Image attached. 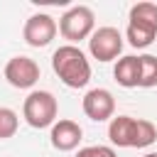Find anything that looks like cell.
<instances>
[{"label": "cell", "instance_id": "obj_1", "mask_svg": "<svg viewBox=\"0 0 157 157\" xmlns=\"http://www.w3.org/2000/svg\"><path fill=\"white\" fill-rule=\"evenodd\" d=\"M52 69L69 88H83L91 81V64L76 44H64L52 54Z\"/></svg>", "mask_w": 157, "mask_h": 157}, {"label": "cell", "instance_id": "obj_2", "mask_svg": "<svg viewBox=\"0 0 157 157\" xmlns=\"http://www.w3.org/2000/svg\"><path fill=\"white\" fill-rule=\"evenodd\" d=\"M108 140L115 147H150L157 140V128L142 118L115 115L108 123Z\"/></svg>", "mask_w": 157, "mask_h": 157}, {"label": "cell", "instance_id": "obj_3", "mask_svg": "<svg viewBox=\"0 0 157 157\" xmlns=\"http://www.w3.org/2000/svg\"><path fill=\"white\" fill-rule=\"evenodd\" d=\"M125 37L135 49H145L157 39V5L155 2H137L130 7Z\"/></svg>", "mask_w": 157, "mask_h": 157}, {"label": "cell", "instance_id": "obj_4", "mask_svg": "<svg viewBox=\"0 0 157 157\" xmlns=\"http://www.w3.org/2000/svg\"><path fill=\"white\" fill-rule=\"evenodd\" d=\"M56 113H59V103L49 91H32L22 103V115L27 125L34 130L52 128L56 123Z\"/></svg>", "mask_w": 157, "mask_h": 157}, {"label": "cell", "instance_id": "obj_5", "mask_svg": "<svg viewBox=\"0 0 157 157\" xmlns=\"http://www.w3.org/2000/svg\"><path fill=\"white\" fill-rule=\"evenodd\" d=\"M93 27H96V15L86 5H74L59 17V32L64 39H69V44L88 39L93 34Z\"/></svg>", "mask_w": 157, "mask_h": 157}, {"label": "cell", "instance_id": "obj_6", "mask_svg": "<svg viewBox=\"0 0 157 157\" xmlns=\"http://www.w3.org/2000/svg\"><path fill=\"white\" fill-rule=\"evenodd\" d=\"M88 52L98 61H113L123 52V34L115 27H98L88 37Z\"/></svg>", "mask_w": 157, "mask_h": 157}, {"label": "cell", "instance_id": "obj_7", "mask_svg": "<svg viewBox=\"0 0 157 157\" xmlns=\"http://www.w3.org/2000/svg\"><path fill=\"white\" fill-rule=\"evenodd\" d=\"M56 29H59V27H56V22H54L52 15H47V12H37V15H32V17L25 22L22 37H25V42H27L29 47L42 49V47L52 44V39L56 37Z\"/></svg>", "mask_w": 157, "mask_h": 157}, {"label": "cell", "instance_id": "obj_8", "mask_svg": "<svg viewBox=\"0 0 157 157\" xmlns=\"http://www.w3.org/2000/svg\"><path fill=\"white\" fill-rule=\"evenodd\" d=\"M39 64L32 59V56H12L7 64H5V78L10 86L15 88H32L37 81H39Z\"/></svg>", "mask_w": 157, "mask_h": 157}, {"label": "cell", "instance_id": "obj_9", "mask_svg": "<svg viewBox=\"0 0 157 157\" xmlns=\"http://www.w3.org/2000/svg\"><path fill=\"white\" fill-rule=\"evenodd\" d=\"M81 108L86 113V118H91L93 123H105L115 118V98L108 88H91L83 101Z\"/></svg>", "mask_w": 157, "mask_h": 157}, {"label": "cell", "instance_id": "obj_10", "mask_svg": "<svg viewBox=\"0 0 157 157\" xmlns=\"http://www.w3.org/2000/svg\"><path fill=\"white\" fill-rule=\"evenodd\" d=\"M81 137H83V130H81V125L74 123V120H56V123L52 125V130H49V142H52V147L59 150V152H71V150H76L78 142H81Z\"/></svg>", "mask_w": 157, "mask_h": 157}, {"label": "cell", "instance_id": "obj_11", "mask_svg": "<svg viewBox=\"0 0 157 157\" xmlns=\"http://www.w3.org/2000/svg\"><path fill=\"white\" fill-rule=\"evenodd\" d=\"M113 76L123 88H137L140 86V56L128 54V56L118 59V64L113 69Z\"/></svg>", "mask_w": 157, "mask_h": 157}, {"label": "cell", "instance_id": "obj_12", "mask_svg": "<svg viewBox=\"0 0 157 157\" xmlns=\"http://www.w3.org/2000/svg\"><path fill=\"white\" fill-rule=\"evenodd\" d=\"M157 86V56L140 54V88Z\"/></svg>", "mask_w": 157, "mask_h": 157}, {"label": "cell", "instance_id": "obj_13", "mask_svg": "<svg viewBox=\"0 0 157 157\" xmlns=\"http://www.w3.org/2000/svg\"><path fill=\"white\" fill-rule=\"evenodd\" d=\"M17 125H20V118L12 108H5L0 105V140H7L17 132Z\"/></svg>", "mask_w": 157, "mask_h": 157}, {"label": "cell", "instance_id": "obj_14", "mask_svg": "<svg viewBox=\"0 0 157 157\" xmlns=\"http://www.w3.org/2000/svg\"><path fill=\"white\" fill-rule=\"evenodd\" d=\"M76 157H118L113 147H105V145H88V147H81L76 152Z\"/></svg>", "mask_w": 157, "mask_h": 157}, {"label": "cell", "instance_id": "obj_15", "mask_svg": "<svg viewBox=\"0 0 157 157\" xmlns=\"http://www.w3.org/2000/svg\"><path fill=\"white\" fill-rule=\"evenodd\" d=\"M142 157H157V152H147V155H142Z\"/></svg>", "mask_w": 157, "mask_h": 157}]
</instances>
